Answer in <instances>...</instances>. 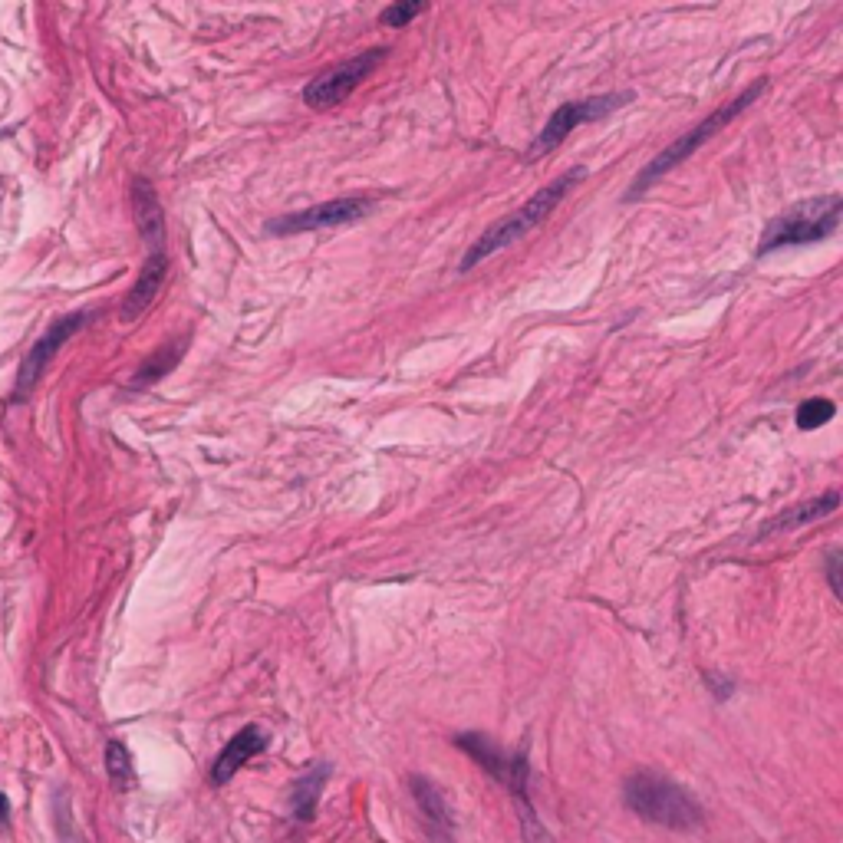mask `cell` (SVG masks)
Wrapping results in <instances>:
<instances>
[{
  "instance_id": "cell-5",
  "label": "cell",
  "mask_w": 843,
  "mask_h": 843,
  "mask_svg": "<svg viewBox=\"0 0 843 843\" xmlns=\"http://www.w3.org/2000/svg\"><path fill=\"white\" fill-rule=\"evenodd\" d=\"M636 93H606V96H587V99H573V103H564L554 109V116L544 122V129L537 132V139L531 142V149H527V162H537L544 159L547 152H554L560 142L577 126H587V122H600L606 116H613L616 109H623L626 103H633Z\"/></svg>"
},
{
  "instance_id": "cell-1",
  "label": "cell",
  "mask_w": 843,
  "mask_h": 843,
  "mask_svg": "<svg viewBox=\"0 0 843 843\" xmlns=\"http://www.w3.org/2000/svg\"><path fill=\"white\" fill-rule=\"evenodd\" d=\"M583 178H587V168L573 165V168H567L564 175H557L550 185H544L534 198H527L517 211H511L508 218L494 221L491 228L481 231V238H475V244H471L468 251H465L462 271H471V267H478L481 261H488L491 254L504 251V247H511L514 241L527 238V234H531L534 228H541V224L560 208V201H564L573 191V185H580Z\"/></svg>"
},
{
  "instance_id": "cell-20",
  "label": "cell",
  "mask_w": 843,
  "mask_h": 843,
  "mask_svg": "<svg viewBox=\"0 0 843 843\" xmlns=\"http://www.w3.org/2000/svg\"><path fill=\"white\" fill-rule=\"evenodd\" d=\"M425 10H429V4H422V0H409V4H389V7L379 14V24H382V27H392V30L409 27L415 17L425 14Z\"/></svg>"
},
{
  "instance_id": "cell-21",
  "label": "cell",
  "mask_w": 843,
  "mask_h": 843,
  "mask_svg": "<svg viewBox=\"0 0 843 843\" xmlns=\"http://www.w3.org/2000/svg\"><path fill=\"white\" fill-rule=\"evenodd\" d=\"M827 580H830V590H834V597H840V554H837V550H830V554H827Z\"/></svg>"
},
{
  "instance_id": "cell-7",
  "label": "cell",
  "mask_w": 843,
  "mask_h": 843,
  "mask_svg": "<svg viewBox=\"0 0 843 843\" xmlns=\"http://www.w3.org/2000/svg\"><path fill=\"white\" fill-rule=\"evenodd\" d=\"M373 211V198L353 195V198H333L323 205H310L300 211H287V215L271 218L264 224L267 234L274 238H287V234H307V231H323V228H340V224L363 221Z\"/></svg>"
},
{
  "instance_id": "cell-14",
  "label": "cell",
  "mask_w": 843,
  "mask_h": 843,
  "mask_svg": "<svg viewBox=\"0 0 843 843\" xmlns=\"http://www.w3.org/2000/svg\"><path fill=\"white\" fill-rule=\"evenodd\" d=\"M132 208H136V221H139L142 238L149 241L152 251H162V244H165L162 208H159V198H155L152 185L142 182V178H136V185H132Z\"/></svg>"
},
{
  "instance_id": "cell-16",
  "label": "cell",
  "mask_w": 843,
  "mask_h": 843,
  "mask_svg": "<svg viewBox=\"0 0 843 843\" xmlns=\"http://www.w3.org/2000/svg\"><path fill=\"white\" fill-rule=\"evenodd\" d=\"M327 774H330V764H320V768H310L303 778H297L294 791H290V811H294V817L310 820L317 814V801H320L323 784H327Z\"/></svg>"
},
{
  "instance_id": "cell-13",
  "label": "cell",
  "mask_w": 843,
  "mask_h": 843,
  "mask_svg": "<svg viewBox=\"0 0 843 843\" xmlns=\"http://www.w3.org/2000/svg\"><path fill=\"white\" fill-rule=\"evenodd\" d=\"M165 274H168V257H165V251H152L149 261H145V267H142L139 280H136V287L129 290L126 303H122V320H136L139 313L149 307V303L155 300V294H159Z\"/></svg>"
},
{
  "instance_id": "cell-4",
  "label": "cell",
  "mask_w": 843,
  "mask_h": 843,
  "mask_svg": "<svg viewBox=\"0 0 843 843\" xmlns=\"http://www.w3.org/2000/svg\"><path fill=\"white\" fill-rule=\"evenodd\" d=\"M840 218H843L840 195H820V198L797 201V205L784 208L778 218L768 221V228H764L755 254L764 257V254L781 251V247L827 241L830 234L840 228Z\"/></svg>"
},
{
  "instance_id": "cell-3",
  "label": "cell",
  "mask_w": 843,
  "mask_h": 843,
  "mask_svg": "<svg viewBox=\"0 0 843 843\" xmlns=\"http://www.w3.org/2000/svg\"><path fill=\"white\" fill-rule=\"evenodd\" d=\"M764 89H768V80H755L748 89H741V93H738L735 99H728L725 106H718V109L712 112V116H705V119L699 122V126H692L689 132H685V136H679L676 142H669L666 149H662V152L656 155V159L649 162V165L643 168V172L636 175V182L629 185V191L623 195V201H636V198H643L646 191L653 188L662 175H669L676 165H682L685 159H692V155L699 152L708 139H715L718 132H722V129L728 126V122H732L735 116H741V112H745L751 103H755V99L764 93Z\"/></svg>"
},
{
  "instance_id": "cell-2",
  "label": "cell",
  "mask_w": 843,
  "mask_h": 843,
  "mask_svg": "<svg viewBox=\"0 0 843 843\" xmlns=\"http://www.w3.org/2000/svg\"><path fill=\"white\" fill-rule=\"evenodd\" d=\"M623 801L639 820L662 830H695L705 820L699 797L653 771L629 774L623 781Z\"/></svg>"
},
{
  "instance_id": "cell-11",
  "label": "cell",
  "mask_w": 843,
  "mask_h": 843,
  "mask_svg": "<svg viewBox=\"0 0 843 843\" xmlns=\"http://www.w3.org/2000/svg\"><path fill=\"white\" fill-rule=\"evenodd\" d=\"M267 745H271V735H267V728H261V725H247V728H241V732L234 735L228 745H224V751L218 755V761L211 764V781H215V784H228L234 774H238L251 758L261 755Z\"/></svg>"
},
{
  "instance_id": "cell-10",
  "label": "cell",
  "mask_w": 843,
  "mask_h": 843,
  "mask_svg": "<svg viewBox=\"0 0 843 843\" xmlns=\"http://www.w3.org/2000/svg\"><path fill=\"white\" fill-rule=\"evenodd\" d=\"M508 788L514 794V807H517V820H521L524 843H554V837L547 834L544 820L537 817V811H534V801H531V764H527V755H514Z\"/></svg>"
},
{
  "instance_id": "cell-6",
  "label": "cell",
  "mask_w": 843,
  "mask_h": 843,
  "mask_svg": "<svg viewBox=\"0 0 843 843\" xmlns=\"http://www.w3.org/2000/svg\"><path fill=\"white\" fill-rule=\"evenodd\" d=\"M386 56H389L386 47H373V50H363V53L350 56V60L330 66L327 73L313 76V80L303 86V103L310 109H333V106L346 103V99L363 86V80H369V76L379 70Z\"/></svg>"
},
{
  "instance_id": "cell-12",
  "label": "cell",
  "mask_w": 843,
  "mask_h": 843,
  "mask_svg": "<svg viewBox=\"0 0 843 843\" xmlns=\"http://www.w3.org/2000/svg\"><path fill=\"white\" fill-rule=\"evenodd\" d=\"M837 508H840V494H837V491H827V494H820V498L801 501L797 508L784 511V514H778V517H771V521L758 531L755 541H764V537H774V534L797 531V527H804V524H811V521H820V517L834 514Z\"/></svg>"
},
{
  "instance_id": "cell-9",
  "label": "cell",
  "mask_w": 843,
  "mask_h": 843,
  "mask_svg": "<svg viewBox=\"0 0 843 843\" xmlns=\"http://www.w3.org/2000/svg\"><path fill=\"white\" fill-rule=\"evenodd\" d=\"M409 791L415 797V804H419L425 827H429V843H455V817L445 794L429 778H422V774H412Z\"/></svg>"
},
{
  "instance_id": "cell-22",
  "label": "cell",
  "mask_w": 843,
  "mask_h": 843,
  "mask_svg": "<svg viewBox=\"0 0 843 843\" xmlns=\"http://www.w3.org/2000/svg\"><path fill=\"white\" fill-rule=\"evenodd\" d=\"M7 814H10V804H7V797L0 794V827L7 824Z\"/></svg>"
},
{
  "instance_id": "cell-8",
  "label": "cell",
  "mask_w": 843,
  "mask_h": 843,
  "mask_svg": "<svg viewBox=\"0 0 843 843\" xmlns=\"http://www.w3.org/2000/svg\"><path fill=\"white\" fill-rule=\"evenodd\" d=\"M89 323V313H73V317H63L60 323H53L50 333L37 340V346L27 353L24 366H20V376H17V399H27L30 389L37 386V379L43 376V369H47L50 359L60 353V346L70 340L76 330H83Z\"/></svg>"
},
{
  "instance_id": "cell-19",
  "label": "cell",
  "mask_w": 843,
  "mask_h": 843,
  "mask_svg": "<svg viewBox=\"0 0 843 843\" xmlns=\"http://www.w3.org/2000/svg\"><path fill=\"white\" fill-rule=\"evenodd\" d=\"M834 415H837V406L830 399H824V396L804 399L801 409H797V429H804V432L820 429V425H827Z\"/></svg>"
},
{
  "instance_id": "cell-17",
  "label": "cell",
  "mask_w": 843,
  "mask_h": 843,
  "mask_svg": "<svg viewBox=\"0 0 843 843\" xmlns=\"http://www.w3.org/2000/svg\"><path fill=\"white\" fill-rule=\"evenodd\" d=\"M185 350H188L185 340H172L168 346H162L159 353H152V356L142 363V369H139L136 386H152V382H159L165 373H172V369L178 366V359L185 356Z\"/></svg>"
},
{
  "instance_id": "cell-18",
  "label": "cell",
  "mask_w": 843,
  "mask_h": 843,
  "mask_svg": "<svg viewBox=\"0 0 843 843\" xmlns=\"http://www.w3.org/2000/svg\"><path fill=\"white\" fill-rule=\"evenodd\" d=\"M106 771H109V778L116 788H132V781H136V771H132V758H129V751L126 745H119V741H109V748H106Z\"/></svg>"
},
{
  "instance_id": "cell-15",
  "label": "cell",
  "mask_w": 843,
  "mask_h": 843,
  "mask_svg": "<svg viewBox=\"0 0 843 843\" xmlns=\"http://www.w3.org/2000/svg\"><path fill=\"white\" fill-rule=\"evenodd\" d=\"M455 745L465 751L468 758H475L481 768H485L488 774L494 781H501V784H508V778H511V764H514V758H508V755H501V748H494L491 741L485 738V735H458L455 738Z\"/></svg>"
}]
</instances>
